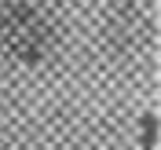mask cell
I'll list each match as a JSON object with an SVG mask.
<instances>
[{"label": "cell", "mask_w": 161, "mask_h": 150, "mask_svg": "<svg viewBox=\"0 0 161 150\" xmlns=\"http://www.w3.org/2000/svg\"><path fill=\"white\" fill-rule=\"evenodd\" d=\"M0 51L37 66L55 51V30L33 4L0 0Z\"/></svg>", "instance_id": "cell-1"}]
</instances>
